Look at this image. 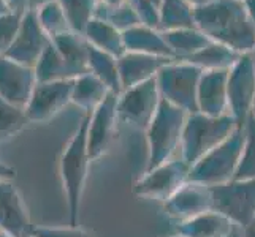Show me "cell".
I'll return each mask as SVG.
<instances>
[{
  "label": "cell",
  "instance_id": "cell-34",
  "mask_svg": "<svg viewBox=\"0 0 255 237\" xmlns=\"http://www.w3.org/2000/svg\"><path fill=\"white\" fill-rule=\"evenodd\" d=\"M24 14L6 13L0 16V56H5L19 33Z\"/></svg>",
  "mask_w": 255,
  "mask_h": 237
},
{
  "label": "cell",
  "instance_id": "cell-33",
  "mask_svg": "<svg viewBox=\"0 0 255 237\" xmlns=\"http://www.w3.org/2000/svg\"><path fill=\"white\" fill-rule=\"evenodd\" d=\"M95 17L110 22L121 32H126L131 27H135V25L141 24L139 16L136 14L133 6H131L128 2L121 6H116V8H107L99 3L97 5V10H95Z\"/></svg>",
  "mask_w": 255,
  "mask_h": 237
},
{
  "label": "cell",
  "instance_id": "cell-35",
  "mask_svg": "<svg viewBox=\"0 0 255 237\" xmlns=\"http://www.w3.org/2000/svg\"><path fill=\"white\" fill-rule=\"evenodd\" d=\"M30 234L33 237H95L92 231L70 223L67 226H33Z\"/></svg>",
  "mask_w": 255,
  "mask_h": 237
},
{
  "label": "cell",
  "instance_id": "cell-47",
  "mask_svg": "<svg viewBox=\"0 0 255 237\" xmlns=\"http://www.w3.org/2000/svg\"><path fill=\"white\" fill-rule=\"evenodd\" d=\"M152 2L157 5V6H159V10H160V5H162V2H163V0H152Z\"/></svg>",
  "mask_w": 255,
  "mask_h": 237
},
{
  "label": "cell",
  "instance_id": "cell-15",
  "mask_svg": "<svg viewBox=\"0 0 255 237\" xmlns=\"http://www.w3.org/2000/svg\"><path fill=\"white\" fill-rule=\"evenodd\" d=\"M163 210L178 223L208 210H214L213 190L205 183L189 180L168 201H165Z\"/></svg>",
  "mask_w": 255,
  "mask_h": 237
},
{
  "label": "cell",
  "instance_id": "cell-5",
  "mask_svg": "<svg viewBox=\"0 0 255 237\" xmlns=\"http://www.w3.org/2000/svg\"><path fill=\"white\" fill-rule=\"evenodd\" d=\"M244 147V127H238L213 151L190 168V179L208 187L222 185L235 179Z\"/></svg>",
  "mask_w": 255,
  "mask_h": 237
},
{
  "label": "cell",
  "instance_id": "cell-28",
  "mask_svg": "<svg viewBox=\"0 0 255 237\" xmlns=\"http://www.w3.org/2000/svg\"><path fill=\"white\" fill-rule=\"evenodd\" d=\"M89 72L99 78L102 82H105V85L108 87L111 93L118 95V96L122 93L118 57H114V56L108 54V52H103L100 49H95L91 46Z\"/></svg>",
  "mask_w": 255,
  "mask_h": 237
},
{
  "label": "cell",
  "instance_id": "cell-10",
  "mask_svg": "<svg viewBox=\"0 0 255 237\" xmlns=\"http://www.w3.org/2000/svg\"><path fill=\"white\" fill-rule=\"evenodd\" d=\"M190 179V166L182 158H173L154 169L146 171L133 185L136 198L168 201Z\"/></svg>",
  "mask_w": 255,
  "mask_h": 237
},
{
  "label": "cell",
  "instance_id": "cell-40",
  "mask_svg": "<svg viewBox=\"0 0 255 237\" xmlns=\"http://www.w3.org/2000/svg\"><path fill=\"white\" fill-rule=\"evenodd\" d=\"M127 2H128V0H99V3L103 5V6H107V8H116V6L127 3Z\"/></svg>",
  "mask_w": 255,
  "mask_h": 237
},
{
  "label": "cell",
  "instance_id": "cell-25",
  "mask_svg": "<svg viewBox=\"0 0 255 237\" xmlns=\"http://www.w3.org/2000/svg\"><path fill=\"white\" fill-rule=\"evenodd\" d=\"M35 73H37L38 82L70 81V79L78 78L52 41L38 60L37 67H35Z\"/></svg>",
  "mask_w": 255,
  "mask_h": 237
},
{
  "label": "cell",
  "instance_id": "cell-12",
  "mask_svg": "<svg viewBox=\"0 0 255 237\" xmlns=\"http://www.w3.org/2000/svg\"><path fill=\"white\" fill-rule=\"evenodd\" d=\"M73 81L75 79L38 82L29 104L25 106L30 124H45L64 111L72 103Z\"/></svg>",
  "mask_w": 255,
  "mask_h": 237
},
{
  "label": "cell",
  "instance_id": "cell-27",
  "mask_svg": "<svg viewBox=\"0 0 255 237\" xmlns=\"http://www.w3.org/2000/svg\"><path fill=\"white\" fill-rule=\"evenodd\" d=\"M241 56L243 54H238V52L230 48L211 41L206 48L197 52L195 56L189 57L187 60H184V62H190L193 65H197L203 72H211V70H230Z\"/></svg>",
  "mask_w": 255,
  "mask_h": 237
},
{
  "label": "cell",
  "instance_id": "cell-6",
  "mask_svg": "<svg viewBox=\"0 0 255 237\" xmlns=\"http://www.w3.org/2000/svg\"><path fill=\"white\" fill-rule=\"evenodd\" d=\"M203 70L184 60H171L155 76L162 98L187 114L198 112V85Z\"/></svg>",
  "mask_w": 255,
  "mask_h": 237
},
{
  "label": "cell",
  "instance_id": "cell-48",
  "mask_svg": "<svg viewBox=\"0 0 255 237\" xmlns=\"http://www.w3.org/2000/svg\"><path fill=\"white\" fill-rule=\"evenodd\" d=\"M168 237H184V236H181V234L176 233V234H173V236H168Z\"/></svg>",
  "mask_w": 255,
  "mask_h": 237
},
{
  "label": "cell",
  "instance_id": "cell-50",
  "mask_svg": "<svg viewBox=\"0 0 255 237\" xmlns=\"http://www.w3.org/2000/svg\"><path fill=\"white\" fill-rule=\"evenodd\" d=\"M25 237H33V236H32V234H29V236H25Z\"/></svg>",
  "mask_w": 255,
  "mask_h": 237
},
{
  "label": "cell",
  "instance_id": "cell-46",
  "mask_svg": "<svg viewBox=\"0 0 255 237\" xmlns=\"http://www.w3.org/2000/svg\"><path fill=\"white\" fill-rule=\"evenodd\" d=\"M0 237H14V236H11V234L5 233L3 230H0Z\"/></svg>",
  "mask_w": 255,
  "mask_h": 237
},
{
  "label": "cell",
  "instance_id": "cell-2",
  "mask_svg": "<svg viewBox=\"0 0 255 237\" xmlns=\"http://www.w3.org/2000/svg\"><path fill=\"white\" fill-rule=\"evenodd\" d=\"M87 125H89V114H84L83 120L59 157V177L67 199L70 225H78L87 174L92 163L87 149Z\"/></svg>",
  "mask_w": 255,
  "mask_h": 237
},
{
  "label": "cell",
  "instance_id": "cell-3",
  "mask_svg": "<svg viewBox=\"0 0 255 237\" xmlns=\"http://www.w3.org/2000/svg\"><path fill=\"white\" fill-rule=\"evenodd\" d=\"M236 128L238 124L230 114L224 116H206L203 112L189 114L182 131L181 158L192 168L209 151L224 143Z\"/></svg>",
  "mask_w": 255,
  "mask_h": 237
},
{
  "label": "cell",
  "instance_id": "cell-14",
  "mask_svg": "<svg viewBox=\"0 0 255 237\" xmlns=\"http://www.w3.org/2000/svg\"><path fill=\"white\" fill-rule=\"evenodd\" d=\"M37 84L35 68L0 56V98L25 108Z\"/></svg>",
  "mask_w": 255,
  "mask_h": 237
},
{
  "label": "cell",
  "instance_id": "cell-42",
  "mask_svg": "<svg viewBox=\"0 0 255 237\" xmlns=\"http://www.w3.org/2000/svg\"><path fill=\"white\" fill-rule=\"evenodd\" d=\"M6 13H11L10 5H8V0H0V16H3Z\"/></svg>",
  "mask_w": 255,
  "mask_h": 237
},
{
  "label": "cell",
  "instance_id": "cell-29",
  "mask_svg": "<svg viewBox=\"0 0 255 237\" xmlns=\"http://www.w3.org/2000/svg\"><path fill=\"white\" fill-rule=\"evenodd\" d=\"M30 124L25 108L0 98V141L11 139Z\"/></svg>",
  "mask_w": 255,
  "mask_h": 237
},
{
  "label": "cell",
  "instance_id": "cell-36",
  "mask_svg": "<svg viewBox=\"0 0 255 237\" xmlns=\"http://www.w3.org/2000/svg\"><path fill=\"white\" fill-rule=\"evenodd\" d=\"M128 3L133 6V10L141 19V24L149 25V27L160 30V13L152 0H128Z\"/></svg>",
  "mask_w": 255,
  "mask_h": 237
},
{
  "label": "cell",
  "instance_id": "cell-7",
  "mask_svg": "<svg viewBox=\"0 0 255 237\" xmlns=\"http://www.w3.org/2000/svg\"><path fill=\"white\" fill-rule=\"evenodd\" d=\"M214 210L225 215L233 225L248 228L255 223V179L230 180L211 187Z\"/></svg>",
  "mask_w": 255,
  "mask_h": 237
},
{
  "label": "cell",
  "instance_id": "cell-16",
  "mask_svg": "<svg viewBox=\"0 0 255 237\" xmlns=\"http://www.w3.org/2000/svg\"><path fill=\"white\" fill-rule=\"evenodd\" d=\"M29 209L13 180L0 182V230L14 237H25L33 230Z\"/></svg>",
  "mask_w": 255,
  "mask_h": 237
},
{
  "label": "cell",
  "instance_id": "cell-19",
  "mask_svg": "<svg viewBox=\"0 0 255 237\" xmlns=\"http://www.w3.org/2000/svg\"><path fill=\"white\" fill-rule=\"evenodd\" d=\"M122 37H124L126 52L127 51L128 52H141V54H149V56L174 59L168 43L165 40L163 32L159 29L139 24L126 32H122Z\"/></svg>",
  "mask_w": 255,
  "mask_h": 237
},
{
  "label": "cell",
  "instance_id": "cell-51",
  "mask_svg": "<svg viewBox=\"0 0 255 237\" xmlns=\"http://www.w3.org/2000/svg\"><path fill=\"white\" fill-rule=\"evenodd\" d=\"M254 116H255V108H254Z\"/></svg>",
  "mask_w": 255,
  "mask_h": 237
},
{
  "label": "cell",
  "instance_id": "cell-26",
  "mask_svg": "<svg viewBox=\"0 0 255 237\" xmlns=\"http://www.w3.org/2000/svg\"><path fill=\"white\" fill-rule=\"evenodd\" d=\"M159 13L162 32L197 27L195 8L189 0H163Z\"/></svg>",
  "mask_w": 255,
  "mask_h": 237
},
{
  "label": "cell",
  "instance_id": "cell-22",
  "mask_svg": "<svg viewBox=\"0 0 255 237\" xmlns=\"http://www.w3.org/2000/svg\"><path fill=\"white\" fill-rule=\"evenodd\" d=\"M110 89L91 72L81 75L73 81L72 104L78 106L84 114H91L110 95Z\"/></svg>",
  "mask_w": 255,
  "mask_h": 237
},
{
  "label": "cell",
  "instance_id": "cell-11",
  "mask_svg": "<svg viewBox=\"0 0 255 237\" xmlns=\"http://www.w3.org/2000/svg\"><path fill=\"white\" fill-rule=\"evenodd\" d=\"M118 95L110 93L95 111L89 114L87 125V149L91 160L95 161L110 151L118 135Z\"/></svg>",
  "mask_w": 255,
  "mask_h": 237
},
{
  "label": "cell",
  "instance_id": "cell-44",
  "mask_svg": "<svg viewBox=\"0 0 255 237\" xmlns=\"http://www.w3.org/2000/svg\"><path fill=\"white\" fill-rule=\"evenodd\" d=\"M227 237H244V230L243 228H240V226H235V230L228 234Z\"/></svg>",
  "mask_w": 255,
  "mask_h": 237
},
{
  "label": "cell",
  "instance_id": "cell-37",
  "mask_svg": "<svg viewBox=\"0 0 255 237\" xmlns=\"http://www.w3.org/2000/svg\"><path fill=\"white\" fill-rule=\"evenodd\" d=\"M10 10L17 14H25L32 11V0H8Z\"/></svg>",
  "mask_w": 255,
  "mask_h": 237
},
{
  "label": "cell",
  "instance_id": "cell-21",
  "mask_svg": "<svg viewBox=\"0 0 255 237\" xmlns=\"http://www.w3.org/2000/svg\"><path fill=\"white\" fill-rule=\"evenodd\" d=\"M83 35H84V38L89 41V45L95 49L108 52V54L118 59L126 54V45H124L122 32L118 30L114 25H111L107 21L94 17V19L87 24Z\"/></svg>",
  "mask_w": 255,
  "mask_h": 237
},
{
  "label": "cell",
  "instance_id": "cell-49",
  "mask_svg": "<svg viewBox=\"0 0 255 237\" xmlns=\"http://www.w3.org/2000/svg\"><path fill=\"white\" fill-rule=\"evenodd\" d=\"M251 54H252V57H254V62H255V48H254V51L251 52Z\"/></svg>",
  "mask_w": 255,
  "mask_h": 237
},
{
  "label": "cell",
  "instance_id": "cell-41",
  "mask_svg": "<svg viewBox=\"0 0 255 237\" xmlns=\"http://www.w3.org/2000/svg\"><path fill=\"white\" fill-rule=\"evenodd\" d=\"M49 2H54V0H32V11H37L38 8H41L43 5H46Z\"/></svg>",
  "mask_w": 255,
  "mask_h": 237
},
{
  "label": "cell",
  "instance_id": "cell-43",
  "mask_svg": "<svg viewBox=\"0 0 255 237\" xmlns=\"http://www.w3.org/2000/svg\"><path fill=\"white\" fill-rule=\"evenodd\" d=\"M189 2L192 3L193 8H200V6H205V5L211 3L213 0H189Z\"/></svg>",
  "mask_w": 255,
  "mask_h": 237
},
{
  "label": "cell",
  "instance_id": "cell-38",
  "mask_svg": "<svg viewBox=\"0 0 255 237\" xmlns=\"http://www.w3.org/2000/svg\"><path fill=\"white\" fill-rule=\"evenodd\" d=\"M16 179V169L10 164L0 160V182L2 180H14Z\"/></svg>",
  "mask_w": 255,
  "mask_h": 237
},
{
  "label": "cell",
  "instance_id": "cell-18",
  "mask_svg": "<svg viewBox=\"0 0 255 237\" xmlns=\"http://www.w3.org/2000/svg\"><path fill=\"white\" fill-rule=\"evenodd\" d=\"M228 70L203 72L198 85V112L206 116L228 114Z\"/></svg>",
  "mask_w": 255,
  "mask_h": 237
},
{
  "label": "cell",
  "instance_id": "cell-30",
  "mask_svg": "<svg viewBox=\"0 0 255 237\" xmlns=\"http://www.w3.org/2000/svg\"><path fill=\"white\" fill-rule=\"evenodd\" d=\"M68 19L70 27L76 33H84L87 24L95 17L99 0H57Z\"/></svg>",
  "mask_w": 255,
  "mask_h": 237
},
{
  "label": "cell",
  "instance_id": "cell-1",
  "mask_svg": "<svg viewBox=\"0 0 255 237\" xmlns=\"http://www.w3.org/2000/svg\"><path fill=\"white\" fill-rule=\"evenodd\" d=\"M195 25L211 41L238 54H251L255 48V27L243 0H213L195 8Z\"/></svg>",
  "mask_w": 255,
  "mask_h": 237
},
{
  "label": "cell",
  "instance_id": "cell-24",
  "mask_svg": "<svg viewBox=\"0 0 255 237\" xmlns=\"http://www.w3.org/2000/svg\"><path fill=\"white\" fill-rule=\"evenodd\" d=\"M163 35L176 60H187L211 43L206 35L197 27L163 32Z\"/></svg>",
  "mask_w": 255,
  "mask_h": 237
},
{
  "label": "cell",
  "instance_id": "cell-31",
  "mask_svg": "<svg viewBox=\"0 0 255 237\" xmlns=\"http://www.w3.org/2000/svg\"><path fill=\"white\" fill-rule=\"evenodd\" d=\"M37 17L40 21V25L43 27L49 38H56L60 37V35H65L68 32H73L72 27H70L67 16L62 10V6L59 5L57 0L54 2H49L46 5H43L41 8L37 10Z\"/></svg>",
  "mask_w": 255,
  "mask_h": 237
},
{
  "label": "cell",
  "instance_id": "cell-32",
  "mask_svg": "<svg viewBox=\"0 0 255 237\" xmlns=\"http://www.w3.org/2000/svg\"><path fill=\"white\" fill-rule=\"evenodd\" d=\"M255 179V116L248 119L244 125V147L238 171L235 180H252Z\"/></svg>",
  "mask_w": 255,
  "mask_h": 237
},
{
  "label": "cell",
  "instance_id": "cell-17",
  "mask_svg": "<svg viewBox=\"0 0 255 237\" xmlns=\"http://www.w3.org/2000/svg\"><path fill=\"white\" fill-rule=\"evenodd\" d=\"M171 60L174 59L127 51L124 56H121L118 59L122 92L131 89V87H135V85L143 84L146 81H151V79H154L159 75L160 70L166 64H170Z\"/></svg>",
  "mask_w": 255,
  "mask_h": 237
},
{
  "label": "cell",
  "instance_id": "cell-45",
  "mask_svg": "<svg viewBox=\"0 0 255 237\" xmlns=\"http://www.w3.org/2000/svg\"><path fill=\"white\" fill-rule=\"evenodd\" d=\"M244 237H255V223L244 228Z\"/></svg>",
  "mask_w": 255,
  "mask_h": 237
},
{
  "label": "cell",
  "instance_id": "cell-13",
  "mask_svg": "<svg viewBox=\"0 0 255 237\" xmlns=\"http://www.w3.org/2000/svg\"><path fill=\"white\" fill-rule=\"evenodd\" d=\"M49 35L43 30L37 17V11H29L22 17V24L13 46L8 49L5 57L17 64L35 68L41 59L43 52L51 45Z\"/></svg>",
  "mask_w": 255,
  "mask_h": 237
},
{
  "label": "cell",
  "instance_id": "cell-23",
  "mask_svg": "<svg viewBox=\"0 0 255 237\" xmlns=\"http://www.w3.org/2000/svg\"><path fill=\"white\" fill-rule=\"evenodd\" d=\"M52 43L56 45L60 54L64 56L67 64L80 78L81 75L89 73V51L91 45L84 38V35L76 32H68L65 35L52 38Z\"/></svg>",
  "mask_w": 255,
  "mask_h": 237
},
{
  "label": "cell",
  "instance_id": "cell-20",
  "mask_svg": "<svg viewBox=\"0 0 255 237\" xmlns=\"http://www.w3.org/2000/svg\"><path fill=\"white\" fill-rule=\"evenodd\" d=\"M235 226L225 215L217 210H208L189 220L179 222L176 233L184 237H227Z\"/></svg>",
  "mask_w": 255,
  "mask_h": 237
},
{
  "label": "cell",
  "instance_id": "cell-4",
  "mask_svg": "<svg viewBox=\"0 0 255 237\" xmlns=\"http://www.w3.org/2000/svg\"><path fill=\"white\" fill-rule=\"evenodd\" d=\"M189 114L162 98L154 120L144 131L147 141L146 171L154 169L173 160L174 152L181 149L182 131Z\"/></svg>",
  "mask_w": 255,
  "mask_h": 237
},
{
  "label": "cell",
  "instance_id": "cell-8",
  "mask_svg": "<svg viewBox=\"0 0 255 237\" xmlns=\"http://www.w3.org/2000/svg\"><path fill=\"white\" fill-rule=\"evenodd\" d=\"M228 114L238 127H244L255 108V62L252 54H243L228 70Z\"/></svg>",
  "mask_w": 255,
  "mask_h": 237
},
{
  "label": "cell",
  "instance_id": "cell-39",
  "mask_svg": "<svg viewBox=\"0 0 255 237\" xmlns=\"http://www.w3.org/2000/svg\"><path fill=\"white\" fill-rule=\"evenodd\" d=\"M243 2L246 6V11L249 14V19L255 27V0H243Z\"/></svg>",
  "mask_w": 255,
  "mask_h": 237
},
{
  "label": "cell",
  "instance_id": "cell-9",
  "mask_svg": "<svg viewBox=\"0 0 255 237\" xmlns=\"http://www.w3.org/2000/svg\"><path fill=\"white\" fill-rule=\"evenodd\" d=\"M160 103L162 95L159 92L155 78L127 89L118 96L119 122L146 131L159 111Z\"/></svg>",
  "mask_w": 255,
  "mask_h": 237
}]
</instances>
